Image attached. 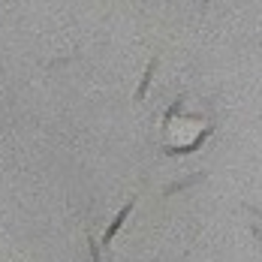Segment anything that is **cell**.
Masks as SVG:
<instances>
[{"label": "cell", "instance_id": "obj_1", "mask_svg": "<svg viewBox=\"0 0 262 262\" xmlns=\"http://www.w3.org/2000/svg\"><path fill=\"white\" fill-rule=\"evenodd\" d=\"M211 136V127H205V130L196 136V142H190V145H166L163 148V154H169V157H184V154H193V151H199L202 145H205V139Z\"/></svg>", "mask_w": 262, "mask_h": 262}, {"label": "cell", "instance_id": "obj_2", "mask_svg": "<svg viewBox=\"0 0 262 262\" xmlns=\"http://www.w3.org/2000/svg\"><path fill=\"white\" fill-rule=\"evenodd\" d=\"M133 208H136V199H130V202H127L124 208L115 214V220L108 223V229H105V235H103V244H112V241H115V235L121 232V226H124V220L130 217V211H133Z\"/></svg>", "mask_w": 262, "mask_h": 262}, {"label": "cell", "instance_id": "obj_3", "mask_svg": "<svg viewBox=\"0 0 262 262\" xmlns=\"http://www.w3.org/2000/svg\"><path fill=\"white\" fill-rule=\"evenodd\" d=\"M157 63H160V57H151V60H148V70H145V76H142V81H139V88H136V103H142V100L148 97V88H151V79H154V73H157Z\"/></svg>", "mask_w": 262, "mask_h": 262}, {"label": "cell", "instance_id": "obj_4", "mask_svg": "<svg viewBox=\"0 0 262 262\" xmlns=\"http://www.w3.org/2000/svg\"><path fill=\"white\" fill-rule=\"evenodd\" d=\"M202 178H205V172H199V175H190V178H184V181H175V184H169V187H166L163 193H166V196H172V193H181V190H187V187H193V184H199Z\"/></svg>", "mask_w": 262, "mask_h": 262}, {"label": "cell", "instance_id": "obj_5", "mask_svg": "<svg viewBox=\"0 0 262 262\" xmlns=\"http://www.w3.org/2000/svg\"><path fill=\"white\" fill-rule=\"evenodd\" d=\"M184 103H187V97H178L175 103L169 105V108H166V121H163V124H169L172 118H178V115H181V108H184Z\"/></svg>", "mask_w": 262, "mask_h": 262}, {"label": "cell", "instance_id": "obj_6", "mask_svg": "<svg viewBox=\"0 0 262 262\" xmlns=\"http://www.w3.org/2000/svg\"><path fill=\"white\" fill-rule=\"evenodd\" d=\"M88 247H91V259L100 262V247H97V238L94 235H88Z\"/></svg>", "mask_w": 262, "mask_h": 262}, {"label": "cell", "instance_id": "obj_7", "mask_svg": "<svg viewBox=\"0 0 262 262\" xmlns=\"http://www.w3.org/2000/svg\"><path fill=\"white\" fill-rule=\"evenodd\" d=\"M202 6H208V0H202Z\"/></svg>", "mask_w": 262, "mask_h": 262}]
</instances>
